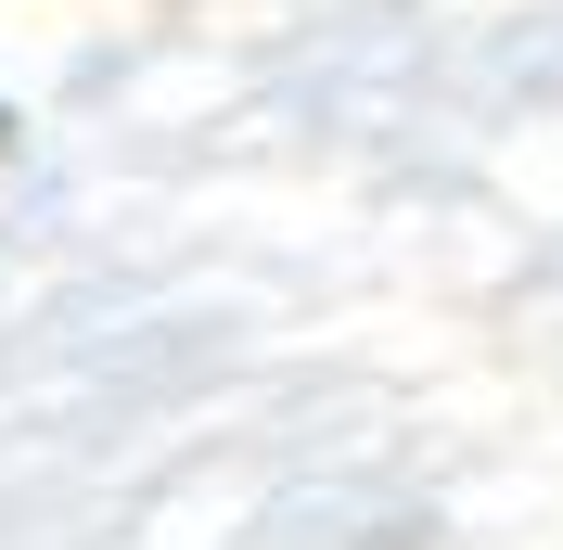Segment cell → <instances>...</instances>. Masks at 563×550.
Here are the masks:
<instances>
[{
  "instance_id": "6da1fadb",
  "label": "cell",
  "mask_w": 563,
  "mask_h": 550,
  "mask_svg": "<svg viewBox=\"0 0 563 550\" xmlns=\"http://www.w3.org/2000/svg\"><path fill=\"white\" fill-rule=\"evenodd\" d=\"M0 167H13V103H0Z\"/></svg>"
}]
</instances>
